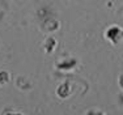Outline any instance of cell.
I'll return each mask as SVG.
<instances>
[{"instance_id":"obj_1","label":"cell","mask_w":123,"mask_h":115,"mask_svg":"<svg viewBox=\"0 0 123 115\" xmlns=\"http://www.w3.org/2000/svg\"><path fill=\"white\" fill-rule=\"evenodd\" d=\"M107 38L109 39H111L114 43L118 42V37L119 35H123V31L121 30L119 28H117V26H113V28H110L109 30H107Z\"/></svg>"},{"instance_id":"obj_2","label":"cell","mask_w":123,"mask_h":115,"mask_svg":"<svg viewBox=\"0 0 123 115\" xmlns=\"http://www.w3.org/2000/svg\"><path fill=\"white\" fill-rule=\"evenodd\" d=\"M8 115H11V114H8ZM12 115H21V114H12Z\"/></svg>"}]
</instances>
